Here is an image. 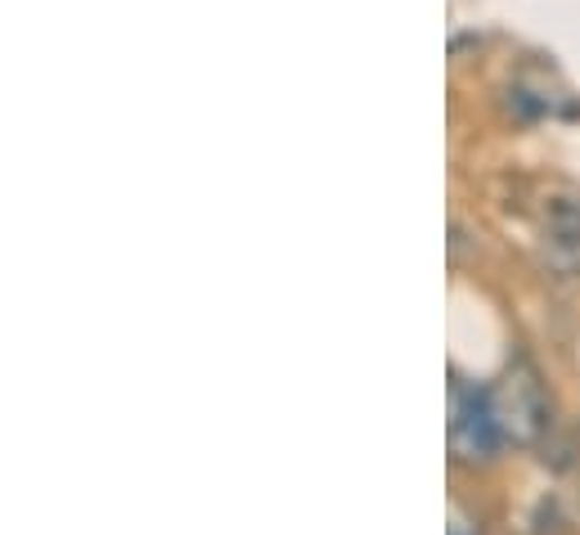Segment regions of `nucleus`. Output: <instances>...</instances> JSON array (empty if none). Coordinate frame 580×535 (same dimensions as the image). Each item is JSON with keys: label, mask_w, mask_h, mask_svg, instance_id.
I'll use <instances>...</instances> for the list:
<instances>
[{"label": "nucleus", "mask_w": 580, "mask_h": 535, "mask_svg": "<svg viewBox=\"0 0 580 535\" xmlns=\"http://www.w3.org/2000/svg\"><path fill=\"white\" fill-rule=\"evenodd\" d=\"M495 401V423H500V436L513 445H531L549 432V401L536 383L531 370L509 374V383L500 392H490Z\"/></svg>", "instance_id": "f257e3e1"}, {"label": "nucleus", "mask_w": 580, "mask_h": 535, "mask_svg": "<svg viewBox=\"0 0 580 535\" xmlns=\"http://www.w3.org/2000/svg\"><path fill=\"white\" fill-rule=\"evenodd\" d=\"M500 423H495V401L481 387H455V410H450V451L468 464L490 460L500 451Z\"/></svg>", "instance_id": "f03ea898"}, {"label": "nucleus", "mask_w": 580, "mask_h": 535, "mask_svg": "<svg viewBox=\"0 0 580 535\" xmlns=\"http://www.w3.org/2000/svg\"><path fill=\"white\" fill-rule=\"evenodd\" d=\"M545 248H549V261L562 275H580V203L576 199H553L549 203Z\"/></svg>", "instance_id": "7ed1b4c3"}, {"label": "nucleus", "mask_w": 580, "mask_h": 535, "mask_svg": "<svg viewBox=\"0 0 580 535\" xmlns=\"http://www.w3.org/2000/svg\"><path fill=\"white\" fill-rule=\"evenodd\" d=\"M450 535H481V531H477V526H468V522L455 513V522H450Z\"/></svg>", "instance_id": "20e7f679"}]
</instances>
